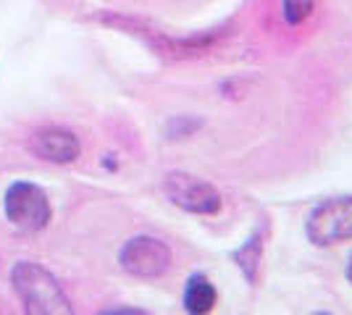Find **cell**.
<instances>
[{"label":"cell","mask_w":352,"mask_h":315,"mask_svg":"<svg viewBox=\"0 0 352 315\" xmlns=\"http://www.w3.org/2000/svg\"><path fill=\"white\" fill-rule=\"evenodd\" d=\"M16 294L24 302L27 315H74L58 281L37 263H16L11 273Z\"/></svg>","instance_id":"1"},{"label":"cell","mask_w":352,"mask_h":315,"mask_svg":"<svg viewBox=\"0 0 352 315\" xmlns=\"http://www.w3.org/2000/svg\"><path fill=\"white\" fill-rule=\"evenodd\" d=\"M6 218L21 231H43L50 224V202L43 187L16 181L6 192Z\"/></svg>","instance_id":"2"},{"label":"cell","mask_w":352,"mask_h":315,"mask_svg":"<svg viewBox=\"0 0 352 315\" xmlns=\"http://www.w3.org/2000/svg\"><path fill=\"white\" fill-rule=\"evenodd\" d=\"M308 240L318 247H331L352 240V197H331L308 218Z\"/></svg>","instance_id":"3"},{"label":"cell","mask_w":352,"mask_h":315,"mask_svg":"<svg viewBox=\"0 0 352 315\" xmlns=\"http://www.w3.org/2000/svg\"><path fill=\"white\" fill-rule=\"evenodd\" d=\"M163 189L176 208L197 213V215H213L221 210L219 189L206 179H197L190 174H168L163 181Z\"/></svg>","instance_id":"4"},{"label":"cell","mask_w":352,"mask_h":315,"mask_svg":"<svg viewBox=\"0 0 352 315\" xmlns=\"http://www.w3.org/2000/svg\"><path fill=\"white\" fill-rule=\"evenodd\" d=\"M121 268L137 279H155L163 276L171 266V253L155 237H134L121 250Z\"/></svg>","instance_id":"5"},{"label":"cell","mask_w":352,"mask_h":315,"mask_svg":"<svg viewBox=\"0 0 352 315\" xmlns=\"http://www.w3.org/2000/svg\"><path fill=\"white\" fill-rule=\"evenodd\" d=\"M32 150L50 163H74L79 158V139L63 129H45L34 135Z\"/></svg>","instance_id":"6"},{"label":"cell","mask_w":352,"mask_h":315,"mask_svg":"<svg viewBox=\"0 0 352 315\" xmlns=\"http://www.w3.org/2000/svg\"><path fill=\"white\" fill-rule=\"evenodd\" d=\"M216 307V286L203 273H192L184 286V310L190 315H208Z\"/></svg>","instance_id":"7"},{"label":"cell","mask_w":352,"mask_h":315,"mask_svg":"<svg viewBox=\"0 0 352 315\" xmlns=\"http://www.w3.org/2000/svg\"><path fill=\"white\" fill-rule=\"evenodd\" d=\"M316 0H284V16L289 24H302L313 11Z\"/></svg>","instance_id":"8"},{"label":"cell","mask_w":352,"mask_h":315,"mask_svg":"<svg viewBox=\"0 0 352 315\" xmlns=\"http://www.w3.org/2000/svg\"><path fill=\"white\" fill-rule=\"evenodd\" d=\"M250 257V263H248V279H255V268H258V263H261V240L258 237H252V240L248 242V247H242L239 253H236V260L242 263V260H248Z\"/></svg>","instance_id":"9"},{"label":"cell","mask_w":352,"mask_h":315,"mask_svg":"<svg viewBox=\"0 0 352 315\" xmlns=\"http://www.w3.org/2000/svg\"><path fill=\"white\" fill-rule=\"evenodd\" d=\"M100 315H147V313L134 310V307H111V310H103Z\"/></svg>","instance_id":"10"},{"label":"cell","mask_w":352,"mask_h":315,"mask_svg":"<svg viewBox=\"0 0 352 315\" xmlns=\"http://www.w3.org/2000/svg\"><path fill=\"white\" fill-rule=\"evenodd\" d=\"M347 281L352 284V255H350V260H347Z\"/></svg>","instance_id":"11"},{"label":"cell","mask_w":352,"mask_h":315,"mask_svg":"<svg viewBox=\"0 0 352 315\" xmlns=\"http://www.w3.org/2000/svg\"><path fill=\"white\" fill-rule=\"evenodd\" d=\"M316 315H329V313H316Z\"/></svg>","instance_id":"12"}]
</instances>
